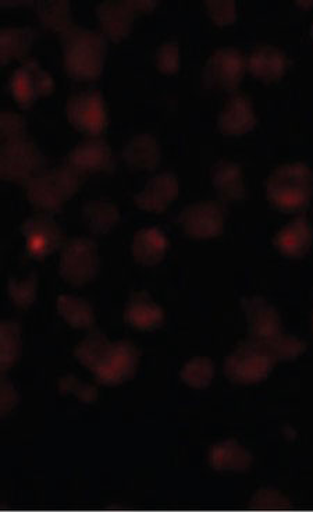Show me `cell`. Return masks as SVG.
I'll return each instance as SVG.
<instances>
[{
    "label": "cell",
    "mask_w": 313,
    "mask_h": 512,
    "mask_svg": "<svg viewBox=\"0 0 313 512\" xmlns=\"http://www.w3.org/2000/svg\"><path fill=\"white\" fill-rule=\"evenodd\" d=\"M312 329H313V309H312Z\"/></svg>",
    "instance_id": "obj_41"
},
{
    "label": "cell",
    "mask_w": 313,
    "mask_h": 512,
    "mask_svg": "<svg viewBox=\"0 0 313 512\" xmlns=\"http://www.w3.org/2000/svg\"><path fill=\"white\" fill-rule=\"evenodd\" d=\"M286 52L272 44L256 45L247 59V66L255 77L265 81L279 80L287 69Z\"/></svg>",
    "instance_id": "obj_20"
},
{
    "label": "cell",
    "mask_w": 313,
    "mask_h": 512,
    "mask_svg": "<svg viewBox=\"0 0 313 512\" xmlns=\"http://www.w3.org/2000/svg\"><path fill=\"white\" fill-rule=\"evenodd\" d=\"M169 250V240L158 227H145L135 233L131 252L135 261L145 266H155L163 261Z\"/></svg>",
    "instance_id": "obj_21"
},
{
    "label": "cell",
    "mask_w": 313,
    "mask_h": 512,
    "mask_svg": "<svg viewBox=\"0 0 313 512\" xmlns=\"http://www.w3.org/2000/svg\"><path fill=\"white\" fill-rule=\"evenodd\" d=\"M179 177L173 172L155 174L144 188L135 194L134 201L142 211L152 213L165 212L174 199L179 197Z\"/></svg>",
    "instance_id": "obj_15"
},
{
    "label": "cell",
    "mask_w": 313,
    "mask_h": 512,
    "mask_svg": "<svg viewBox=\"0 0 313 512\" xmlns=\"http://www.w3.org/2000/svg\"><path fill=\"white\" fill-rule=\"evenodd\" d=\"M156 5L152 0H105L96 6V16L105 34L117 41L128 35L138 14L149 12Z\"/></svg>",
    "instance_id": "obj_8"
},
{
    "label": "cell",
    "mask_w": 313,
    "mask_h": 512,
    "mask_svg": "<svg viewBox=\"0 0 313 512\" xmlns=\"http://www.w3.org/2000/svg\"><path fill=\"white\" fill-rule=\"evenodd\" d=\"M243 305L247 318L248 333L251 340L258 341L263 346H269L277 337L282 336V318L279 311L263 297L244 298Z\"/></svg>",
    "instance_id": "obj_11"
},
{
    "label": "cell",
    "mask_w": 313,
    "mask_h": 512,
    "mask_svg": "<svg viewBox=\"0 0 313 512\" xmlns=\"http://www.w3.org/2000/svg\"><path fill=\"white\" fill-rule=\"evenodd\" d=\"M20 326L14 320H3L0 325V365L2 371H9L19 357Z\"/></svg>",
    "instance_id": "obj_30"
},
{
    "label": "cell",
    "mask_w": 313,
    "mask_h": 512,
    "mask_svg": "<svg viewBox=\"0 0 313 512\" xmlns=\"http://www.w3.org/2000/svg\"><path fill=\"white\" fill-rule=\"evenodd\" d=\"M44 156L34 141L24 137L3 142L0 148V176L5 180H28L41 172Z\"/></svg>",
    "instance_id": "obj_6"
},
{
    "label": "cell",
    "mask_w": 313,
    "mask_h": 512,
    "mask_svg": "<svg viewBox=\"0 0 313 512\" xmlns=\"http://www.w3.org/2000/svg\"><path fill=\"white\" fill-rule=\"evenodd\" d=\"M247 69V60L236 46H220L206 63V78L224 90H233Z\"/></svg>",
    "instance_id": "obj_14"
},
{
    "label": "cell",
    "mask_w": 313,
    "mask_h": 512,
    "mask_svg": "<svg viewBox=\"0 0 313 512\" xmlns=\"http://www.w3.org/2000/svg\"><path fill=\"white\" fill-rule=\"evenodd\" d=\"M212 183L224 201L240 202L247 194L243 169L231 160H223L215 166Z\"/></svg>",
    "instance_id": "obj_24"
},
{
    "label": "cell",
    "mask_w": 313,
    "mask_h": 512,
    "mask_svg": "<svg viewBox=\"0 0 313 512\" xmlns=\"http://www.w3.org/2000/svg\"><path fill=\"white\" fill-rule=\"evenodd\" d=\"M252 504L256 508H284L288 506V499L275 487H261L252 497Z\"/></svg>",
    "instance_id": "obj_38"
},
{
    "label": "cell",
    "mask_w": 313,
    "mask_h": 512,
    "mask_svg": "<svg viewBox=\"0 0 313 512\" xmlns=\"http://www.w3.org/2000/svg\"><path fill=\"white\" fill-rule=\"evenodd\" d=\"M159 141L155 135L141 133L127 141L123 149V158L134 169L152 170L160 163Z\"/></svg>",
    "instance_id": "obj_23"
},
{
    "label": "cell",
    "mask_w": 313,
    "mask_h": 512,
    "mask_svg": "<svg viewBox=\"0 0 313 512\" xmlns=\"http://www.w3.org/2000/svg\"><path fill=\"white\" fill-rule=\"evenodd\" d=\"M126 320L134 329L152 332L165 322V311L147 291H134L128 298Z\"/></svg>",
    "instance_id": "obj_19"
},
{
    "label": "cell",
    "mask_w": 313,
    "mask_h": 512,
    "mask_svg": "<svg viewBox=\"0 0 313 512\" xmlns=\"http://www.w3.org/2000/svg\"><path fill=\"white\" fill-rule=\"evenodd\" d=\"M215 362L208 357L190 359L180 371V378L191 389H206L215 379Z\"/></svg>",
    "instance_id": "obj_28"
},
{
    "label": "cell",
    "mask_w": 313,
    "mask_h": 512,
    "mask_svg": "<svg viewBox=\"0 0 313 512\" xmlns=\"http://www.w3.org/2000/svg\"><path fill=\"white\" fill-rule=\"evenodd\" d=\"M21 233L26 240L27 254L35 259L51 255L62 241L59 224L46 212L35 213L24 220Z\"/></svg>",
    "instance_id": "obj_12"
},
{
    "label": "cell",
    "mask_w": 313,
    "mask_h": 512,
    "mask_svg": "<svg viewBox=\"0 0 313 512\" xmlns=\"http://www.w3.org/2000/svg\"><path fill=\"white\" fill-rule=\"evenodd\" d=\"M179 223L188 237H219L224 230V215L222 208L215 202L199 201L183 209Z\"/></svg>",
    "instance_id": "obj_13"
},
{
    "label": "cell",
    "mask_w": 313,
    "mask_h": 512,
    "mask_svg": "<svg viewBox=\"0 0 313 512\" xmlns=\"http://www.w3.org/2000/svg\"><path fill=\"white\" fill-rule=\"evenodd\" d=\"M256 124L254 105L251 99L244 94L231 96L229 101L224 103L218 116L220 131L226 135H244L250 133Z\"/></svg>",
    "instance_id": "obj_18"
},
{
    "label": "cell",
    "mask_w": 313,
    "mask_h": 512,
    "mask_svg": "<svg viewBox=\"0 0 313 512\" xmlns=\"http://www.w3.org/2000/svg\"><path fill=\"white\" fill-rule=\"evenodd\" d=\"M35 32L30 26L3 27L0 30V60L3 64L30 51Z\"/></svg>",
    "instance_id": "obj_26"
},
{
    "label": "cell",
    "mask_w": 313,
    "mask_h": 512,
    "mask_svg": "<svg viewBox=\"0 0 313 512\" xmlns=\"http://www.w3.org/2000/svg\"><path fill=\"white\" fill-rule=\"evenodd\" d=\"M66 116L77 130L92 135L102 133L109 124L105 98L96 90L70 95L66 102Z\"/></svg>",
    "instance_id": "obj_7"
},
{
    "label": "cell",
    "mask_w": 313,
    "mask_h": 512,
    "mask_svg": "<svg viewBox=\"0 0 313 512\" xmlns=\"http://www.w3.org/2000/svg\"><path fill=\"white\" fill-rule=\"evenodd\" d=\"M155 62L158 69L163 73H176L181 64L179 42L174 41V39H167V41L162 42L156 49Z\"/></svg>",
    "instance_id": "obj_34"
},
{
    "label": "cell",
    "mask_w": 313,
    "mask_h": 512,
    "mask_svg": "<svg viewBox=\"0 0 313 512\" xmlns=\"http://www.w3.org/2000/svg\"><path fill=\"white\" fill-rule=\"evenodd\" d=\"M7 288H9L10 298L17 307L26 309L37 300L38 280L35 275L23 277V279L12 277Z\"/></svg>",
    "instance_id": "obj_32"
},
{
    "label": "cell",
    "mask_w": 313,
    "mask_h": 512,
    "mask_svg": "<svg viewBox=\"0 0 313 512\" xmlns=\"http://www.w3.org/2000/svg\"><path fill=\"white\" fill-rule=\"evenodd\" d=\"M67 162L80 173L109 170L113 166L112 148L103 138H87L71 149L67 155Z\"/></svg>",
    "instance_id": "obj_17"
},
{
    "label": "cell",
    "mask_w": 313,
    "mask_h": 512,
    "mask_svg": "<svg viewBox=\"0 0 313 512\" xmlns=\"http://www.w3.org/2000/svg\"><path fill=\"white\" fill-rule=\"evenodd\" d=\"M276 359L268 348L255 340L241 341L224 362L226 376L234 383L262 382L273 371Z\"/></svg>",
    "instance_id": "obj_4"
},
{
    "label": "cell",
    "mask_w": 313,
    "mask_h": 512,
    "mask_svg": "<svg viewBox=\"0 0 313 512\" xmlns=\"http://www.w3.org/2000/svg\"><path fill=\"white\" fill-rule=\"evenodd\" d=\"M209 464L215 471L244 472L251 467L252 454L237 440H222L209 450Z\"/></svg>",
    "instance_id": "obj_22"
},
{
    "label": "cell",
    "mask_w": 313,
    "mask_h": 512,
    "mask_svg": "<svg viewBox=\"0 0 313 512\" xmlns=\"http://www.w3.org/2000/svg\"><path fill=\"white\" fill-rule=\"evenodd\" d=\"M273 245L283 256L290 259L302 258L313 245V226L305 216H297L284 224L273 237Z\"/></svg>",
    "instance_id": "obj_16"
},
{
    "label": "cell",
    "mask_w": 313,
    "mask_h": 512,
    "mask_svg": "<svg viewBox=\"0 0 313 512\" xmlns=\"http://www.w3.org/2000/svg\"><path fill=\"white\" fill-rule=\"evenodd\" d=\"M10 91L21 106H30L39 96L51 94L55 88L52 74L37 59H26L13 71Z\"/></svg>",
    "instance_id": "obj_9"
},
{
    "label": "cell",
    "mask_w": 313,
    "mask_h": 512,
    "mask_svg": "<svg viewBox=\"0 0 313 512\" xmlns=\"http://www.w3.org/2000/svg\"><path fill=\"white\" fill-rule=\"evenodd\" d=\"M60 44L64 67L71 77L90 80L102 73L108 44L98 31L73 24L60 34Z\"/></svg>",
    "instance_id": "obj_1"
},
{
    "label": "cell",
    "mask_w": 313,
    "mask_h": 512,
    "mask_svg": "<svg viewBox=\"0 0 313 512\" xmlns=\"http://www.w3.org/2000/svg\"><path fill=\"white\" fill-rule=\"evenodd\" d=\"M138 350L128 341L110 344L101 361L95 366L94 375L105 386H117L137 372Z\"/></svg>",
    "instance_id": "obj_10"
},
{
    "label": "cell",
    "mask_w": 313,
    "mask_h": 512,
    "mask_svg": "<svg viewBox=\"0 0 313 512\" xmlns=\"http://www.w3.org/2000/svg\"><path fill=\"white\" fill-rule=\"evenodd\" d=\"M58 312L66 320L67 325L76 327V329L91 327L95 323L94 309L90 302L76 297V295H59Z\"/></svg>",
    "instance_id": "obj_27"
},
{
    "label": "cell",
    "mask_w": 313,
    "mask_h": 512,
    "mask_svg": "<svg viewBox=\"0 0 313 512\" xmlns=\"http://www.w3.org/2000/svg\"><path fill=\"white\" fill-rule=\"evenodd\" d=\"M37 12L42 23L53 28V30L64 31L66 28L73 26L71 24V5L67 0L38 2Z\"/></svg>",
    "instance_id": "obj_31"
},
{
    "label": "cell",
    "mask_w": 313,
    "mask_h": 512,
    "mask_svg": "<svg viewBox=\"0 0 313 512\" xmlns=\"http://www.w3.org/2000/svg\"><path fill=\"white\" fill-rule=\"evenodd\" d=\"M99 252L94 240L74 237L64 244L60 255L59 273L67 283L81 286L98 275Z\"/></svg>",
    "instance_id": "obj_5"
},
{
    "label": "cell",
    "mask_w": 313,
    "mask_h": 512,
    "mask_svg": "<svg viewBox=\"0 0 313 512\" xmlns=\"http://www.w3.org/2000/svg\"><path fill=\"white\" fill-rule=\"evenodd\" d=\"M209 16L219 26H227L237 20L238 10L233 0H208L205 2Z\"/></svg>",
    "instance_id": "obj_36"
},
{
    "label": "cell",
    "mask_w": 313,
    "mask_h": 512,
    "mask_svg": "<svg viewBox=\"0 0 313 512\" xmlns=\"http://www.w3.org/2000/svg\"><path fill=\"white\" fill-rule=\"evenodd\" d=\"M265 347L268 348L276 361H293V359H297L307 351L305 341L287 333H283L282 336L277 337L273 343Z\"/></svg>",
    "instance_id": "obj_33"
},
{
    "label": "cell",
    "mask_w": 313,
    "mask_h": 512,
    "mask_svg": "<svg viewBox=\"0 0 313 512\" xmlns=\"http://www.w3.org/2000/svg\"><path fill=\"white\" fill-rule=\"evenodd\" d=\"M311 35H312V38H313V24H312V27H311Z\"/></svg>",
    "instance_id": "obj_40"
},
{
    "label": "cell",
    "mask_w": 313,
    "mask_h": 512,
    "mask_svg": "<svg viewBox=\"0 0 313 512\" xmlns=\"http://www.w3.org/2000/svg\"><path fill=\"white\" fill-rule=\"evenodd\" d=\"M110 344L112 343H110L105 334L99 332V330H94V332L88 334V336L78 344L74 355H76L77 361L80 362L81 365H84L85 368L90 369V371H94L95 366L98 365V362L101 361L105 352L108 351Z\"/></svg>",
    "instance_id": "obj_29"
},
{
    "label": "cell",
    "mask_w": 313,
    "mask_h": 512,
    "mask_svg": "<svg viewBox=\"0 0 313 512\" xmlns=\"http://www.w3.org/2000/svg\"><path fill=\"white\" fill-rule=\"evenodd\" d=\"M59 389L63 394H73L85 404H94L98 400V390L91 384L81 382L74 375H66L60 378Z\"/></svg>",
    "instance_id": "obj_35"
},
{
    "label": "cell",
    "mask_w": 313,
    "mask_h": 512,
    "mask_svg": "<svg viewBox=\"0 0 313 512\" xmlns=\"http://www.w3.org/2000/svg\"><path fill=\"white\" fill-rule=\"evenodd\" d=\"M17 401H19V396H17V391L14 389L13 383L7 378H3L2 380V414L3 416L9 415L10 412L16 408Z\"/></svg>",
    "instance_id": "obj_39"
},
{
    "label": "cell",
    "mask_w": 313,
    "mask_h": 512,
    "mask_svg": "<svg viewBox=\"0 0 313 512\" xmlns=\"http://www.w3.org/2000/svg\"><path fill=\"white\" fill-rule=\"evenodd\" d=\"M83 216L88 229L102 236L115 229L120 220V211L115 202L109 199H94L84 205Z\"/></svg>",
    "instance_id": "obj_25"
},
{
    "label": "cell",
    "mask_w": 313,
    "mask_h": 512,
    "mask_svg": "<svg viewBox=\"0 0 313 512\" xmlns=\"http://www.w3.org/2000/svg\"><path fill=\"white\" fill-rule=\"evenodd\" d=\"M313 173L301 160L283 163L266 180V197L277 211L297 213L304 211L311 201Z\"/></svg>",
    "instance_id": "obj_2"
},
{
    "label": "cell",
    "mask_w": 313,
    "mask_h": 512,
    "mask_svg": "<svg viewBox=\"0 0 313 512\" xmlns=\"http://www.w3.org/2000/svg\"><path fill=\"white\" fill-rule=\"evenodd\" d=\"M81 186V174L70 166L41 170L27 180L28 201L44 212H52L66 204Z\"/></svg>",
    "instance_id": "obj_3"
},
{
    "label": "cell",
    "mask_w": 313,
    "mask_h": 512,
    "mask_svg": "<svg viewBox=\"0 0 313 512\" xmlns=\"http://www.w3.org/2000/svg\"><path fill=\"white\" fill-rule=\"evenodd\" d=\"M0 130H2L3 140H12V138L24 137L26 133V119L19 113L3 112L0 115Z\"/></svg>",
    "instance_id": "obj_37"
}]
</instances>
